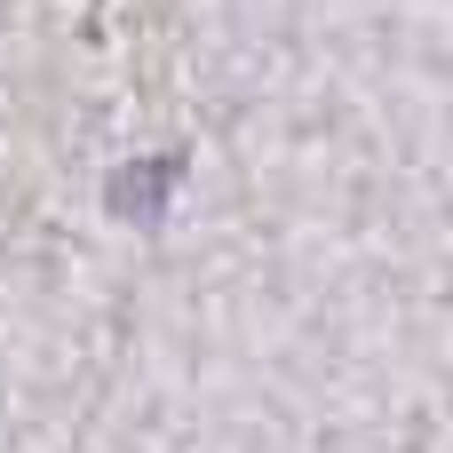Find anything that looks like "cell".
I'll return each instance as SVG.
<instances>
[{"label": "cell", "instance_id": "6da1fadb", "mask_svg": "<svg viewBox=\"0 0 453 453\" xmlns=\"http://www.w3.org/2000/svg\"><path fill=\"white\" fill-rule=\"evenodd\" d=\"M167 191H175V159H135V167L111 175V215H127V223H159Z\"/></svg>", "mask_w": 453, "mask_h": 453}]
</instances>
